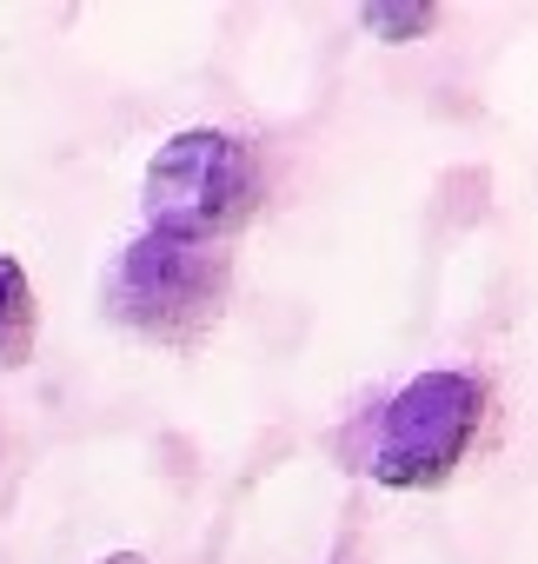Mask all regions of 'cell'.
<instances>
[{
  "mask_svg": "<svg viewBox=\"0 0 538 564\" xmlns=\"http://www.w3.org/2000/svg\"><path fill=\"white\" fill-rule=\"evenodd\" d=\"M226 300V259L213 246H180L140 232L107 279V313L147 339H193Z\"/></svg>",
  "mask_w": 538,
  "mask_h": 564,
  "instance_id": "3",
  "label": "cell"
},
{
  "mask_svg": "<svg viewBox=\"0 0 538 564\" xmlns=\"http://www.w3.org/2000/svg\"><path fill=\"white\" fill-rule=\"evenodd\" d=\"M100 564H147L140 551H114V557H100Z\"/></svg>",
  "mask_w": 538,
  "mask_h": 564,
  "instance_id": "6",
  "label": "cell"
},
{
  "mask_svg": "<svg viewBox=\"0 0 538 564\" xmlns=\"http://www.w3.org/2000/svg\"><path fill=\"white\" fill-rule=\"evenodd\" d=\"M366 21V34H379V41H419V34H432V8H379V0H373V8L359 14Z\"/></svg>",
  "mask_w": 538,
  "mask_h": 564,
  "instance_id": "5",
  "label": "cell"
},
{
  "mask_svg": "<svg viewBox=\"0 0 538 564\" xmlns=\"http://www.w3.org/2000/svg\"><path fill=\"white\" fill-rule=\"evenodd\" d=\"M485 425V379L459 372V366H432L412 386H399L373 425V452L366 471L386 491H426L445 485L459 471V458L472 452Z\"/></svg>",
  "mask_w": 538,
  "mask_h": 564,
  "instance_id": "1",
  "label": "cell"
},
{
  "mask_svg": "<svg viewBox=\"0 0 538 564\" xmlns=\"http://www.w3.org/2000/svg\"><path fill=\"white\" fill-rule=\"evenodd\" d=\"M259 199V160L246 140L219 133V127H186L173 133L140 186L147 206V232L180 239V246H206L219 232H233Z\"/></svg>",
  "mask_w": 538,
  "mask_h": 564,
  "instance_id": "2",
  "label": "cell"
},
{
  "mask_svg": "<svg viewBox=\"0 0 538 564\" xmlns=\"http://www.w3.org/2000/svg\"><path fill=\"white\" fill-rule=\"evenodd\" d=\"M34 346V293H28V272L14 252H0V366L28 359Z\"/></svg>",
  "mask_w": 538,
  "mask_h": 564,
  "instance_id": "4",
  "label": "cell"
}]
</instances>
